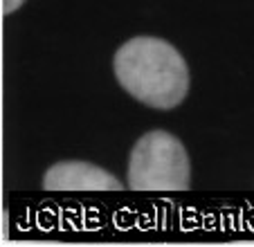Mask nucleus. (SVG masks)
Segmentation results:
<instances>
[{"instance_id":"nucleus-1","label":"nucleus","mask_w":254,"mask_h":247,"mask_svg":"<svg viewBox=\"0 0 254 247\" xmlns=\"http://www.w3.org/2000/svg\"><path fill=\"white\" fill-rule=\"evenodd\" d=\"M120 86L137 101L171 110L189 92V67L171 43L153 36L130 38L113 59Z\"/></svg>"},{"instance_id":"nucleus-2","label":"nucleus","mask_w":254,"mask_h":247,"mask_svg":"<svg viewBox=\"0 0 254 247\" xmlns=\"http://www.w3.org/2000/svg\"><path fill=\"white\" fill-rule=\"evenodd\" d=\"M191 185L187 148L167 130L144 133L128 160V186L137 191H180Z\"/></svg>"},{"instance_id":"nucleus-3","label":"nucleus","mask_w":254,"mask_h":247,"mask_svg":"<svg viewBox=\"0 0 254 247\" xmlns=\"http://www.w3.org/2000/svg\"><path fill=\"white\" fill-rule=\"evenodd\" d=\"M43 186L50 191H115L122 189V182L97 164L70 160L50 167Z\"/></svg>"},{"instance_id":"nucleus-4","label":"nucleus","mask_w":254,"mask_h":247,"mask_svg":"<svg viewBox=\"0 0 254 247\" xmlns=\"http://www.w3.org/2000/svg\"><path fill=\"white\" fill-rule=\"evenodd\" d=\"M23 2L25 0H0V5H2V14H14Z\"/></svg>"}]
</instances>
